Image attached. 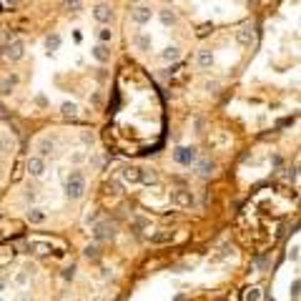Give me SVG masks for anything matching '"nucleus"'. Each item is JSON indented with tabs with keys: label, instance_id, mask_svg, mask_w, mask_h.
Listing matches in <instances>:
<instances>
[{
	"label": "nucleus",
	"instance_id": "f257e3e1",
	"mask_svg": "<svg viewBox=\"0 0 301 301\" xmlns=\"http://www.w3.org/2000/svg\"><path fill=\"white\" fill-rule=\"evenodd\" d=\"M85 188H88V184H85V176H83L78 168H73V171L66 176V186H63L66 196H68L70 201H81L83 196H85Z\"/></svg>",
	"mask_w": 301,
	"mask_h": 301
},
{
	"label": "nucleus",
	"instance_id": "f03ea898",
	"mask_svg": "<svg viewBox=\"0 0 301 301\" xmlns=\"http://www.w3.org/2000/svg\"><path fill=\"white\" fill-rule=\"evenodd\" d=\"M173 161L178 166H184V168H191V166L199 161V148L196 146H178L173 150Z\"/></svg>",
	"mask_w": 301,
	"mask_h": 301
},
{
	"label": "nucleus",
	"instance_id": "7ed1b4c3",
	"mask_svg": "<svg viewBox=\"0 0 301 301\" xmlns=\"http://www.w3.org/2000/svg\"><path fill=\"white\" fill-rule=\"evenodd\" d=\"M153 18H156V10L150 8V5H146V3L135 5V8L131 10V23H133V25H138V28L150 25V20H153Z\"/></svg>",
	"mask_w": 301,
	"mask_h": 301
},
{
	"label": "nucleus",
	"instance_id": "20e7f679",
	"mask_svg": "<svg viewBox=\"0 0 301 301\" xmlns=\"http://www.w3.org/2000/svg\"><path fill=\"white\" fill-rule=\"evenodd\" d=\"M25 171H28L30 178H43L45 171H48V161L40 158L38 153H33V156H28V161H25Z\"/></svg>",
	"mask_w": 301,
	"mask_h": 301
},
{
	"label": "nucleus",
	"instance_id": "39448f33",
	"mask_svg": "<svg viewBox=\"0 0 301 301\" xmlns=\"http://www.w3.org/2000/svg\"><path fill=\"white\" fill-rule=\"evenodd\" d=\"M113 18H116V10H113L108 3H98V5H93V20H96L98 25H111Z\"/></svg>",
	"mask_w": 301,
	"mask_h": 301
},
{
	"label": "nucleus",
	"instance_id": "423d86ee",
	"mask_svg": "<svg viewBox=\"0 0 301 301\" xmlns=\"http://www.w3.org/2000/svg\"><path fill=\"white\" fill-rule=\"evenodd\" d=\"M116 236V226L111 221H98L93 226V238L96 241H111Z\"/></svg>",
	"mask_w": 301,
	"mask_h": 301
},
{
	"label": "nucleus",
	"instance_id": "0eeeda50",
	"mask_svg": "<svg viewBox=\"0 0 301 301\" xmlns=\"http://www.w3.org/2000/svg\"><path fill=\"white\" fill-rule=\"evenodd\" d=\"M181 55H184V50H181V45H166V48L158 53V60H161V63H166V66H173V63H178V60H181Z\"/></svg>",
	"mask_w": 301,
	"mask_h": 301
},
{
	"label": "nucleus",
	"instance_id": "6e6552de",
	"mask_svg": "<svg viewBox=\"0 0 301 301\" xmlns=\"http://www.w3.org/2000/svg\"><path fill=\"white\" fill-rule=\"evenodd\" d=\"M23 55H25V43H23V40H13V43H8L5 58L10 60V63H18V60H23Z\"/></svg>",
	"mask_w": 301,
	"mask_h": 301
},
{
	"label": "nucleus",
	"instance_id": "1a4fd4ad",
	"mask_svg": "<svg viewBox=\"0 0 301 301\" xmlns=\"http://www.w3.org/2000/svg\"><path fill=\"white\" fill-rule=\"evenodd\" d=\"M35 150H38V156H40V158H48V156L55 153V141L48 138V135H43V138L35 141Z\"/></svg>",
	"mask_w": 301,
	"mask_h": 301
},
{
	"label": "nucleus",
	"instance_id": "9d476101",
	"mask_svg": "<svg viewBox=\"0 0 301 301\" xmlns=\"http://www.w3.org/2000/svg\"><path fill=\"white\" fill-rule=\"evenodd\" d=\"M90 55H93V60L100 63V66L111 63V48H108V45H103V43H96L93 48H90Z\"/></svg>",
	"mask_w": 301,
	"mask_h": 301
},
{
	"label": "nucleus",
	"instance_id": "9b49d317",
	"mask_svg": "<svg viewBox=\"0 0 301 301\" xmlns=\"http://www.w3.org/2000/svg\"><path fill=\"white\" fill-rule=\"evenodd\" d=\"M131 43H133V48L141 50V53H148L150 48H153V38H150L148 33H135L131 38Z\"/></svg>",
	"mask_w": 301,
	"mask_h": 301
},
{
	"label": "nucleus",
	"instance_id": "f8f14e48",
	"mask_svg": "<svg viewBox=\"0 0 301 301\" xmlns=\"http://www.w3.org/2000/svg\"><path fill=\"white\" fill-rule=\"evenodd\" d=\"M25 218H28L30 226H43L45 221H48V214H45L43 208H38V206H30L28 214H25Z\"/></svg>",
	"mask_w": 301,
	"mask_h": 301
},
{
	"label": "nucleus",
	"instance_id": "ddd939ff",
	"mask_svg": "<svg viewBox=\"0 0 301 301\" xmlns=\"http://www.w3.org/2000/svg\"><path fill=\"white\" fill-rule=\"evenodd\" d=\"M156 18L161 20L163 28H173V25L178 23V15H176V10H171V8H161V10H156Z\"/></svg>",
	"mask_w": 301,
	"mask_h": 301
},
{
	"label": "nucleus",
	"instance_id": "4468645a",
	"mask_svg": "<svg viewBox=\"0 0 301 301\" xmlns=\"http://www.w3.org/2000/svg\"><path fill=\"white\" fill-rule=\"evenodd\" d=\"M196 63H199L201 70H211L214 68V53H211L208 48H201L199 53H196Z\"/></svg>",
	"mask_w": 301,
	"mask_h": 301
},
{
	"label": "nucleus",
	"instance_id": "2eb2a0df",
	"mask_svg": "<svg viewBox=\"0 0 301 301\" xmlns=\"http://www.w3.org/2000/svg\"><path fill=\"white\" fill-rule=\"evenodd\" d=\"M171 201L178 203V206H191L193 203V196L186 188H176V191H171Z\"/></svg>",
	"mask_w": 301,
	"mask_h": 301
},
{
	"label": "nucleus",
	"instance_id": "dca6fc26",
	"mask_svg": "<svg viewBox=\"0 0 301 301\" xmlns=\"http://www.w3.org/2000/svg\"><path fill=\"white\" fill-rule=\"evenodd\" d=\"M193 166H196V171H199V176H203V178L214 176V171H216V163H214V161H208V158H199Z\"/></svg>",
	"mask_w": 301,
	"mask_h": 301
},
{
	"label": "nucleus",
	"instance_id": "f3484780",
	"mask_svg": "<svg viewBox=\"0 0 301 301\" xmlns=\"http://www.w3.org/2000/svg\"><path fill=\"white\" fill-rule=\"evenodd\" d=\"M120 176H123V181H128V184H141V168L138 166H123V168H120Z\"/></svg>",
	"mask_w": 301,
	"mask_h": 301
},
{
	"label": "nucleus",
	"instance_id": "a211bd4d",
	"mask_svg": "<svg viewBox=\"0 0 301 301\" xmlns=\"http://www.w3.org/2000/svg\"><path fill=\"white\" fill-rule=\"evenodd\" d=\"M113 38H116V33L111 30V25H98V28H96V40H98V43L111 45V43H113Z\"/></svg>",
	"mask_w": 301,
	"mask_h": 301
},
{
	"label": "nucleus",
	"instance_id": "6ab92c4d",
	"mask_svg": "<svg viewBox=\"0 0 301 301\" xmlns=\"http://www.w3.org/2000/svg\"><path fill=\"white\" fill-rule=\"evenodd\" d=\"M236 40H238V45H251V43H253V30H251L249 25L238 28V33H236Z\"/></svg>",
	"mask_w": 301,
	"mask_h": 301
},
{
	"label": "nucleus",
	"instance_id": "aec40b11",
	"mask_svg": "<svg viewBox=\"0 0 301 301\" xmlns=\"http://www.w3.org/2000/svg\"><path fill=\"white\" fill-rule=\"evenodd\" d=\"M60 113H63L66 118H75V116H78V103H75V100H66L63 105H60Z\"/></svg>",
	"mask_w": 301,
	"mask_h": 301
},
{
	"label": "nucleus",
	"instance_id": "412c9836",
	"mask_svg": "<svg viewBox=\"0 0 301 301\" xmlns=\"http://www.w3.org/2000/svg\"><path fill=\"white\" fill-rule=\"evenodd\" d=\"M66 10L81 13V10H83V0H66Z\"/></svg>",
	"mask_w": 301,
	"mask_h": 301
},
{
	"label": "nucleus",
	"instance_id": "4be33fe9",
	"mask_svg": "<svg viewBox=\"0 0 301 301\" xmlns=\"http://www.w3.org/2000/svg\"><path fill=\"white\" fill-rule=\"evenodd\" d=\"M75 271H78V266H75V264L66 266V268H63V279H66V281H73V279H75Z\"/></svg>",
	"mask_w": 301,
	"mask_h": 301
},
{
	"label": "nucleus",
	"instance_id": "5701e85b",
	"mask_svg": "<svg viewBox=\"0 0 301 301\" xmlns=\"http://www.w3.org/2000/svg\"><path fill=\"white\" fill-rule=\"evenodd\" d=\"M81 141H83V146H93L96 143V135L90 133V131H81Z\"/></svg>",
	"mask_w": 301,
	"mask_h": 301
},
{
	"label": "nucleus",
	"instance_id": "b1692460",
	"mask_svg": "<svg viewBox=\"0 0 301 301\" xmlns=\"http://www.w3.org/2000/svg\"><path fill=\"white\" fill-rule=\"evenodd\" d=\"M244 299H246V301H261V289H249V291L244 294Z\"/></svg>",
	"mask_w": 301,
	"mask_h": 301
},
{
	"label": "nucleus",
	"instance_id": "393cba45",
	"mask_svg": "<svg viewBox=\"0 0 301 301\" xmlns=\"http://www.w3.org/2000/svg\"><path fill=\"white\" fill-rule=\"evenodd\" d=\"M85 158H88V153H85V150H78V153H73V156H70L73 166H81V163H85Z\"/></svg>",
	"mask_w": 301,
	"mask_h": 301
},
{
	"label": "nucleus",
	"instance_id": "a878e982",
	"mask_svg": "<svg viewBox=\"0 0 301 301\" xmlns=\"http://www.w3.org/2000/svg\"><path fill=\"white\" fill-rule=\"evenodd\" d=\"M85 259H98V244H90V246H85Z\"/></svg>",
	"mask_w": 301,
	"mask_h": 301
},
{
	"label": "nucleus",
	"instance_id": "bb28decb",
	"mask_svg": "<svg viewBox=\"0 0 301 301\" xmlns=\"http://www.w3.org/2000/svg\"><path fill=\"white\" fill-rule=\"evenodd\" d=\"M218 88H221L218 81H206L203 83V90H208V93H218Z\"/></svg>",
	"mask_w": 301,
	"mask_h": 301
},
{
	"label": "nucleus",
	"instance_id": "cd10ccee",
	"mask_svg": "<svg viewBox=\"0 0 301 301\" xmlns=\"http://www.w3.org/2000/svg\"><path fill=\"white\" fill-rule=\"evenodd\" d=\"M15 284H18V286H25V284H28V271H18V276H15Z\"/></svg>",
	"mask_w": 301,
	"mask_h": 301
},
{
	"label": "nucleus",
	"instance_id": "c85d7f7f",
	"mask_svg": "<svg viewBox=\"0 0 301 301\" xmlns=\"http://www.w3.org/2000/svg\"><path fill=\"white\" fill-rule=\"evenodd\" d=\"M58 45H60V38H58V35H53V38H48V50H55V48H58Z\"/></svg>",
	"mask_w": 301,
	"mask_h": 301
},
{
	"label": "nucleus",
	"instance_id": "c756f323",
	"mask_svg": "<svg viewBox=\"0 0 301 301\" xmlns=\"http://www.w3.org/2000/svg\"><path fill=\"white\" fill-rule=\"evenodd\" d=\"M289 259H291V261H296V259H299V246H296V244H294V249L289 251Z\"/></svg>",
	"mask_w": 301,
	"mask_h": 301
},
{
	"label": "nucleus",
	"instance_id": "7c9ffc66",
	"mask_svg": "<svg viewBox=\"0 0 301 301\" xmlns=\"http://www.w3.org/2000/svg\"><path fill=\"white\" fill-rule=\"evenodd\" d=\"M291 296H294V299L299 296V279H294V284H291Z\"/></svg>",
	"mask_w": 301,
	"mask_h": 301
},
{
	"label": "nucleus",
	"instance_id": "2f4dec72",
	"mask_svg": "<svg viewBox=\"0 0 301 301\" xmlns=\"http://www.w3.org/2000/svg\"><path fill=\"white\" fill-rule=\"evenodd\" d=\"M25 201L33 203V201H35V193H33V191H28V193H25Z\"/></svg>",
	"mask_w": 301,
	"mask_h": 301
},
{
	"label": "nucleus",
	"instance_id": "473e14b6",
	"mask_svg": "<svg viewBox=\"0 0 301 301\" xmlns=\"http://www.w3.org/2000/svg\"><path fill=\"white\" fill-rule=\"evenodd\" d=\"M5 286H8V281H5V276H0V294L5 291Z\"/></svg>",
	"mask_w": 301,
	"mask_h": 301
},
{
	"label": "nucleus",
	"instance_id": "72a5a7b5",
	"mask_svg": "<svg viewBox=\"0 0 301 301\" xmlns=\"http://www.w3.org/2000/svg\"><path fill=\"white\" fill-rule=\"evenodd\" d=\"M10 90H13V83L5 81V83H3V93H10Z\"/></svg>",
	"mask_w": 301,
	"mask_h": 301
},
{
	"label": "nucleus",
	"instance_id": "f704fd0d",
	"mask_svg": "<svg viewBox=\"0 0 301 301\" xmlns=\"http://www.w3.org/2000/svg\"><path fill=\"white\" fill-rule=\"evenodd\" d=\"M168 238V234H158V236H153V241H166Z\"/></svg>",
	"mask_w": 301,
	"mask_h": 301
},
{
	"label": "nucleus",
	"instance_id": "c9c22d12",
	"mask_svg": "<svg viewBox=\"0 0 301 301\" xmlns=\"http://www.w3.org/2000/svg\"><path fill=\"white\" fill-rule=\"evenodd\" d=\"M15 301H30V299H25V296H20V299H15Z\"/></svg>",
	"mask_w": 301,
	"mask_h": 301
},
{
	"label": "nucleus",
	"instance_id": "e433bc0d",
	"mask_svg": "<svg viewBox=\"0 0 301 301\" xmlns=\"http://www.w3.org/2000/svg\"><path fill=\"white\" fill-rule=\"evenodd\" d=\"M66 301H70V299H66Z\"/></svg>",
	"mask_w": 301,
	"mask_h": 301
}]
</instances>
